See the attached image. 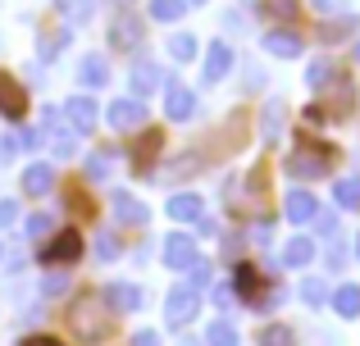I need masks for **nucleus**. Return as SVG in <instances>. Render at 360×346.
<instances>
[{
    "mask_svg": "<svg viewBox=\"0 0 360 346\" xmlns=\"http://www.w3.org/2000/svg\"><path fill=\"white\" fill-rule=\"evenodd\" d=\"M69 328H73V338H82V342H101L105 338V301H101V292H82V296H73V305H69Z\"/></svg>",
    "mask_w": 360,
    "mask_h": 346,
    "instance_id": "obj_1",
    "label": "nucleus"
},
{
    "mask_svg": "<svg viewBox=\"0 0 360 346\" xmlns=\"http://www.w3.org/2000/svg\"><path fill=\"white\" fill-rule=\"evenodd\" d=\"M196 314H201V292H192V287H174L165 301V319L174 324V328H183V324H192Z\"/></svg>",
    "mask_w": 360,
    "mask_h": 346,
    "instance_id": "obj_2",
    "label": "nucleus"
},
{
    "mask_svg": "<svg viewBox=\"0 0 360 346\" xmlns=\"http://www.w3.org/2000/svg\"><path fill=\"white\" fill-rule=\"evenodd\" d=\"M165 265L169 269H196L201 265V251H196V241L187 237V232H174V237L165 241Z\"/></svg>",
    "mask_w": 360,
    "mask_h": 346,
    "instance_id": "obj_3",
    "label": "nucleus"
},
{
    "mask_svg": "<svg viewBox=\"0 0 360 346\" xmlns=\"http://www.w3.org/2000/svg\"><path fill=\"white\" fill-rule=\"evenodd\" d=\"M78 255H82V237L73 228H64L51 246H41V260H46V265H73Z\"/></svg>",
    "mask_w": 360,
    "mask_h": 346,
    "instance_id": "obj_4",
    "label": "nucleus"
},
{
    "mask_svg": "<svg viewBox=\"0 0 360 346\" xmlns=\"http://www.w3.org/2000/svg\"><path fill=\"white\" fill-rule=\"evenodd\" d=\"M64 119L73 124V133H91L96 119H101V109H96L91 96H69V100H64Z\"/></svg>",
    "mask_w": 360,
    "mask_h": 346,
    "instance_id": "obj_5",
    "label": "nucleus"
},
{
    "mask_svg": "<svg viewBox=\"0 0 360 346\" xmlns=\"http://www.w3.org/2000/svg\"><path fill=\"white\" fill-rule=\"evenodd\" d=\"M233 64V51L224 41H210V51H205V64H201V82L205 87H214V82H224V73H229Z\"/></svg>",
    "mask_w": 360,
    "mask_h": 346,
    "instance_id": "obj_6",
    "label": "nucleus"
},
{
    "mask_svg": "<svg viewBox=\"0 0 360 346\" xmlns=\"http://www.w3.org/2000/svg\"><path fill=\"white\" fill-rule=\"evenodd\" d=\"M105 119H110V128H123V133H128V128H137L141 119H146V105H141L137 96H123L105 109Z\"/></svg>",
    "mask_w": 360,
    "mask_h": 346,
    "instance_id": "obj_7",
    "label": "nucleus"
},
{
    "mask_svg": "<svg viewBox=\"0 0 360 346\" xmlns=\"http://www.w3.org/2000/svg\"><path fill=\"white\" fill-rule=\"evenodd\" d=\"M0 114H9V119H23L27 114V91L18 87L5 69H0Z\"/></svg>",
    "mask_w": 360,
    "mask_h": 346,
    "instance_id": "obj_8",
    "label": "nucleus"
},
{
    "mask_svg": "<svg viewBox=\"0 0 360 346\" xmlns=\"http://www.w3.org/2000/svg\"><path fill=\"white\" fill-rule=\"evenodd\" d=\"M165 114L174 119V124H183V119L196 114V96L187 87H178V82H169L165 87Z\"/></svg>",
    "mask_w": 360,
    "mask_h": 346,
    "instance_id": "obj_9",
    "label": "nucleus"
},
{
    "mask_svg": "<svg viewBox=\"0 0 360 346\" xmlns=\"http://www.w3.org/2000/svg\"><path fill=\"white\" fill-rule=\"evenodd\" d=\"M160 146H165V137L155 133V128H146L141 133V146H132V169L137 173H146L150 178V164H155V155H160Z\"/></svg>",
    "mask_w": 360,
    "mask_h": 346,
    "instance_id": "obj_10",
    "label": "nucleus"
},
{
    "mask_svg": "<svg viewBox=\"0 0 360 346\" xmlns=\"http://www.w3.org/2000/svg\"><path fill=\"white\" fill-rule=\"evenodd\" d=\"M110 210H115L119 223H132V228H141V223H146V205H141L137 196H128V192H115V196H110Z\"/></svg>",
    "mask_w": 360,
    "mask_h": 346,
    "instance_id": "obj_11",
    "label": "nucleus"
},
{
    "mask_svg": "<svg viewBox=\"0 0 360 346\" xmlns=\"http://www.w3.org/2000/svg\"><path fill=\"white\" fill-rule=\"evenodd\" d=\"M137 41H141V18H137V14H119L115 27H110V46H119V51H132Z\"/></svg>",
    "mask_w": 360,
    "mask_h": 346,
    "instance_id": "obj_12",
    "label": "nucleus"
},
{
    "mask_svg": "<svg viewBox=\"0 0 360 346\" xmlns=\"http://www.w3.org/2000/svg\"><path fill=\"white\" fill-rule=\"evenodd\" d=\"M315 196L310 192H288V201H283V214H288V223H310L315 219Z\"/></svg>",
    "mask_w": 360,
    "mask_h": 346,
    "instance_id": "obj_13",
    "label": "nucleus"
},
{
    "mask_svg": "<svg viewBox=\"0 0 360 346\" xmlns=\"http://www.w3.org/2000/svg\"><path fill=\"white\" fill-rule=\"evenodd\" d=\"M201 196H192V192H183V196H169V219H178V223H201Z\"/></svg>",
    "mask_w": 360,
    "mask_h": 346,
    "instance_id": "obj_14",
    "label": "nucleus"
},
{
    "mask_svg": "<svg viewBox=\"0 0 360 346\" xmlns=\"http://www.w3.org/2000/svg\"><path fill=\"white\" fill-rule=\"evenodd\" d=\"M283 119H288V105H283L278 96H274V100H264V119H260V137H264V142H278Z\"/></svg>",
    "mask_w": 360,
    "mask_h": 346,
    "instance_id": "obj_15",
    "label": "nucleus"
},
{
    "mask_svg": "<svg viewBox=\"0 0 360 346\" xmlns=\"http://www.w3.org/2000/svg\"><path fill=\"white\" fill-rule=\"evenodd\" d=\"M105 301L115 305V310H123V314L141 310V292H137L132 283H110V287H105Z\"/></svg>",
    "mask_w": 360,
    "mask_h": 346,
    "instance_id": "obj_16",
    "label": "nucleus"
},
{
    "mask_svg": "<svg viewBox=\"0 0 360 346\" xmlns=\"http://www.w3.org/2000/svg\"><path fill=\"white\" fill-rule=\"evenodd\" d=\"M288 173H292V178H319V173H324V155H319V151H297V155H288Z\"/></svg>",
    "mask_w": 360,
    "mask_h": 346,
    "instance_id": "obj_17",
    "label": "nucleus"
},
{
    "mask_svg": "<svg viewBox=\"0 0 360 346\" xmlns=\"http://www.w3.org/2000/svg\"><path fill=\"white\" fill-rule=\"evenodd\" d=\"M55 187V169L51 164H27V173H23V192L27 196H46Z\"/></svg>",
    "mask_w": 360,
    "mask_h": 346,
    "instance_id": "obj_18",
    "label": "nucleus"
},
{
    "mask_svg": "<svg viewBox=\"0 0 360 346\" xmlns=\"http://www.w3.org/2000/svg\"><path fill=\"white\" fill-rule=\"evenodd\" d=\"M333 310L342 314V319H356L360 314V283H342L333 292Z\"/></svg>",
    "mask_w": 360,
    "mask_h": 346,
    "instance_id": "obj_19",
    "label": "nucleus"
},
{
    "mask_svg": "<svg viewBox=\"0 0 360 346\" xmlns=\"http://www.w3.org/2000/svg\"><path fill=\"white\" fill-rule=\"evenodd\" d=\"M264 51L278 55V60H292V55H301V36L297 32H269L264 36Z\"/></svg>",
    "mask_w": 360,
    "mask_h": 346,
    "instance_id": "obj_20",
    "label": "nucleus"
},
{
    "mask_svg": "<svg viewBox=\"0 0 360 346\" xmlns=\"http://www.w3.org/2000/svg\"><path fill=\"white\" fill-rule=\"evenodd\" d=\"M310 260H315V241H310V237H292L288 251H283V265L301 269V265H310Z\"/></svg>",
    "mask_w": 360,
    "mask_h": 346,
    "instance_id": "obj_21",
    "label": "nucleus"
},
{
    "mask_svg": "<svg viewBox=\"0 0 360 346\" xmlns=\"http://www.w3.org/2000/svg\"><path fill=\"white\" fill-rule=\"evenodd\" d=\"M155 82H160V69L150 60H137V64H132V91H137V100L146 96V91H155Z\"/></svg>",
    "mask_w": 360,
    "mask_h": 346,
    "instance_id": "obj_22",
    "label": "nucleus"
},
{
    "mask_svg": "<svg viewBox=\"0 0 360 346\" xmlns=\"http://www.w3.org/2000/svg\"><path fill=\"white\" fill-rule=\"evenodd\" d=\"M78 78L87 82V87H105V78H110L105 60H101V55H87V60H82V69H78Z\"/></svg>",
    "mask_w": 360,
    "mask_h": 346,
    "instance_id": "obj_23",
    "label": "nucleus"
},
{
    "mask_svg": "<svg viewBox=\"0 0 360 346\" xmlns=\"http://www.w3.org/2000/svg\"><path fill=\"white\" fill-rule=\"evenodd\" d=\"M333 196H338L342 210H360V178H342V182L333 187Z\"/></svg>",
    "mask_w": 360,
    "mask_h": 346,
    "instance_id": "obj_24",
    "label": "nucleus"
},
{
    "mask_svg": "<svg viewBox=\"0 0 360 346\" xmlns=\"http://www.w3.org/2000/svg\"><path fill=\"white\" fill-rule=\"evenodd\" d=\"M205 346H238V328L229 319H214L210 333H205Z\"/></svg>",
    "mask_w": 360,
    "mask_h": 346,
    "instance_id": "obj_25",
    "label": "nucleus"
},
{
    "mask_svg": "<svg viewBox=\"0 0 360 346\" xmlns=\"http://www.w3.org/2000/svg\"><path fill=\"white\" fill-rule=\"evenodd\" d=\"M169 55H174L178 64H192V60H196V36H187V32L169 36Z\"/></svg>",
    "mask_w": 360,
    "mask_h": 346,
    "instance_id": "obj_26",
    "label": "nucleus"
},
{
    "mask_svg": "<svg viewBox=\"0 0 360 346\" xmlns=\"http://www.w3.org/2000/svg\"><path fill=\"white\" fill-rule=\"evenodd\" d=\"M187 9V0H150V14L160 18V23H178Z\"/></svg>",
    "mask_w": 360,
    "mask_h": 346,
    "instance_id": "obj_27",
    "label": "nucleus"
},
{
    "mask_svg": "<svg viewBox=\"0 0 360 346\" xmlns=\"http://www.w3.org/2000/svg\"><path fill=\"white\" fill-rule=\"evenodd\" d=\"M233 283H238V296H242V301H251V296L260 292V274H255L251 265H238V278H233Z\"/></svg>",
    "mask_w": 360,
    "mask_h": 346,
    "instance_id": "obj_28",
    "label": "nucleus"
},
{
    "mask_svg": "<svg viewBox=\"0 0 360 346\" xmlns=\"http://www.w3.org/2000/svg\"><path fill=\"white\" fill-rule=\"evenodd\" d=\"M55 5L64 9V18H69V23H87V18H91V5H96V0H55Z\"/></svg>",
    "mask_w": 360,
    "mask_h": 346,
    "instance_id": "obj_29",
    "label": "nucleus"
},
{
    "mask_svg": "<svg viewBox=\"0 0 360 346\" xmlns=\"http://www.w3.org/2000/svg\"><path fill=\"white\" fill-rule=\"evenodd\" d=\"M260 346H297V338H292V328L269 324V328H260Z\"/></svg>",
    "mask_w": 360,
    "mask_h": 346,
    "instance_id": "obj_30",
    "label": "nucleus"
},
{
    "mask_svg": "<svg viewBox=\"0 0 360 346\" xmlns=\"http://www.w3.org/2000/svg\"><path fill=\"white\" fill-rule=\"evenodd\" d=\"M301 301H306V305H324L328 301V287L319 283V278H306V283H301Z\"/></svg>",
    "mask_w": 360,
    "mask_h": 346,
    "instance_id": "obj_31",
    "label": "nucleus"
},
{
    "mask_svg": "<svg viewBox=\"0 0 360 346\" xmlns=\"http://www.w3.org/2000/svg\"><path fill=\"white\" fill-rule=\"evenodd\" d=\"M87 178H91V182H105V178H110V155L105 151L87 155Z\"/></svg>",
    "mask_w": 360,
    "mask_h": 346,
    "instance_id": "obj_32",
    "label": "nucleus"
},
{
    "mask_svg": "<svg viewBox=\"0 0 360 346\" xmlns=\"http://www.w3.org/2000/svg\"><path fill=\"white\" fill-rule=\"evenodd\" d=\"M328 78H333V64H328V60H315V64L306 69V82H310V87H324Z\"/></svg>",
    "mask_w": 360,
    "mask_h": 346,
    "instance_id": "obj_33",
    "label": "nucleus"
},
{
    "mask_svg": "<svg viewBox=\"0 0 360 346\" xmlns=\"http://www.w3.org/2000/svg\"><path fill=\"white\" fill-rule=\"evenodd\" d=\"M352 27H356V18H338V23L324 27V41H342V36H352Z\"/></svg>",
    "mask_w": 360,
    "mask_h": 346,
    "instance_id": "obj_34",
    "label": "nucleus"
},
{
    "mask_svg": "<svg viewBox=\"0 0 360 346\" xmlns=\"http://www.w3.org/2000/svg\"><path fill=\"white\" fill-rule=\"evenodd\" d=\"M60 46H69V32H64V27H60V32H51V36L41 41V60H55V51H60Z\"/></svg>",
    "mask_w": 360,
    "mask_h": 346,
    "instance_id": "obj_35",
    "label": "nucleus"
},
{
    "mask_svg": "<svg viewBox=\"0 0 360 346\" xmlns=\"http://www.w3.org/2000/svg\"><path fill=\"white\" fill-rule=\"evenodd\" d=\"M192 169H201V155H178V160H174V178H192Z\"/></svg>",
    "mask_w": 360,
    "mask_h": 346,
    "instance_id": "obj_36",
    "label": "nucleus"
},
{
    "mask_svg": "<svg viewBox=\"0 0 360 346\" xmlns=\"http://www.w3.org/2000/svg\"><path fill=\"white\" fill-rule=\"evenodd\" d=\"M96 255L105 260V265H110V260H119V241L110 237V232H101V237H96Z\"/></svg>",
    "mask_w": 360,
    "mask_h": 346,
    "instance_id": "obj_37",
    "label": "nucleus"
},
{
    "mask_svg": "<svg viewBox=\"0 0 360 346\" xmlns=\"http://www.w3.org/2000/svg\"><path fill=\"white\" fill-rule=\"evenodd\" d=\"M18 219V205L14 201H0V223H14Z\"/></svg>",
    "mask_w": 360,
    "mask_h": 346,
    "instance_id": "obj_38",
    "label": "nucleus"
},
{
    "mask_svg": "<svg viewBox=\"0 0 360 346\" xmlns=\"http://www.w3.org/2000/svg\"><path fill=\"white\" fill-rule=\"evenodd\" d=\"M192 278H196L192 292H196V287H205V283H210V265H196V269H192Z\"/></svg>",
    "mask_w": 360,
    "mask_h": 346,
    "instance_id": "obj_39",
    "label": "nucleus"
},
{
    "mask_svg": "<svg viewBox=\"0 0 360 346\" xmlns=\"http://www.w3.org/2000/svg\"><path fill=\"white\" fill-rule=\"evenodd\" d=\"M132 346H160V338H155V333H150V328H141L137 338H132Z\"/></svg>",
    "mask_w": 360,
    "mask_h": 346,
    "instance_id": "obj_40",
    "label": "nucleus"
},
{
    "mask_svg": "<svg viewBox=\"0 0 360 346\" xmlns=\"http://www.w3.org/2000/svg\"><path fill=\"white\" fill-rule=\"evenodd\" d=\"M37 142H41V133H37V128H27V133H18V146H27V151H32Z\"/></svg>",
    "mask_w": 360,
    "mask_h": 346,
    "instance_id": "obj_41",
    "label": "nucleus"
},
{
    "mask_svg": "<svg viewBox=\"0 0 360 346\" xmlns=\"http://www.w3.org/2000/svg\"><path fill=\"white\" fill-rule=\"evenodd\" d=\"M46 228H51V219H46V214H37V219H27V232H32V237H37V232H46Z\"/></svg>",
    "mask_w": 360,
    "mask_h": 346,
    "instance_id": "obj_42",
    "label": "nucleus"
},
{
    "mask_svg": "<svg viewBox=\"0 0 360 346\" xmlns=\"http://www.w3.org/2000/svg\"><path fill=\"white\" fill-rule=\"evenodd\" d=\"M14 151H18V142H9V137H0V160H9Z\"/></svg>",
    "mask_w": 360,
    "mask_h": 346,
    "instance_id": "obj_43",
    "label": "nucleus"
},
{
    "mask_svg": "<svg viewBox=\"0 0 360 346\" xmlns=\"http://www.w3.org/2000/svg\"><path fill=\"white\" fill-rule=\"evenodd\" d=\"M269 5H274V14H292V9H297L292 0H269Z\"/></svg>",
    "mask_w": 360,
    "mask_h": 346,
    "instance_id": "obj_44",
    "label": "nucleus"
},
{
    "mask_svg": "<svg viewBox=\"0 0 360 346\" xmlns=\"http://www.w3.org/2000/svg\"><path fill=\"white\" fill-rule=\"evenodd\" d=\"M23 346H60V342H55V338H27Z\"/></svg>",
    "mask_w": 360,
    "mask_h": 346,
    "instance_id": "obj_45",
    "label": "nucleus"
},
{
    "mask_svg": "<svg viewBox=\"0 0 360 346\" xmlns=\"http://www.w3.org/2000/svg\"><path fill=\"white\" fill-rule=\"evenodd\" d=\"M310 5H315V9H333L338 0H310Z\"/></svg>",
    "mask_w": 360,
    "mask_h": 346,
    "instance_id": "obj_46",
    "label": "nucleus"
},
{
    "mask_svg": "<svg viewBox=\"0 0 360 346\" xmlns=\"http://www.w3.org/2000/svg\"><path fill=\"white\" fill-rule=\"evenodd\" d=\"M356 60H360V46H356Z\"/></svg>",
    "mask_w": 360,
    "mask_h": 346,
    "instance_id": "obj_47",
    "label": "nucleus"
},
{
    "mask_svg": "<svg viewBox=\"0 0 360 346\" xmlns=\"http://www.w3.org/2000/svg\"><path fill=\"white\" fill-rule=\"evenodd\" d=\"M356 251H360V237H356Z\"/></svg>",
    "mask_w": 360,
    "mask_h": 346,
    "instance_id": "obj_48",
    "label": "nucleus"
}]
</instances>
